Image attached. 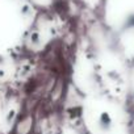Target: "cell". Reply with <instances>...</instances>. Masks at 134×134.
Returning a JSON list of instances; mask_svg holds the SVG:
<instances>
[{
  "mask_svg": "<svg viewBox=\"0 0 134 134\" xmlns=\"http://www.w3.org/2000/svg\"><path fill=\"white\" fill-rule=\"evenodd\" d=\"M97 124H99V127H100L101 131H104V133L110 131L112 127H113V120H112V116H110L108 112H101L100 116H99Z\"/></svg>",
  "mask_w": 134,
  "mask_h": 134,
  "instance_id": "1",
  "label": "cell"
},
{
  "mask_svg": "<svg viewBox=\"0 0 134 134\" xmlns=\"http://www.w3.org/2000/svg\"><path fill=\"white\" fill-rule=\"evenodd\" d=\"M15 116H16V112H15V110H11V112H9V114H8V117H7V121H8V122L13 121Z\"/></svg>",
  "mask_w": 134,
  "mask_h": 134,
  "instance_id": "2",
  "label": "cell"
}]
</instances>
